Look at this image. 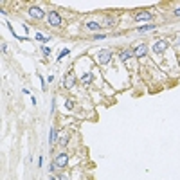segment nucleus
Masks as SVG:
<instances>
[{"label": "nucleus", "instance_id": "15", "mask_svg": "<svg viewBox=\"0 0 180 180\" xmlns=\"http://www.w3.org/2000/svg\"><path fill=\"white\" fill-rule=\"evenodd\" d=\"M86 27L92 29V31H95V29H99V24H97V22H86Z\"/></svg>", "mask_w": 180, "mask_h": 180}, {"label": "nucleus", "instance_id": "4", "mask_svg": "<svg viewBox=\"0 0 180 180\" xmlns=\"http://www.w3.org/2000/svg\"><path fill=\"white\" fill-rule=\"evenodd\" d=\"M67 162H69V157H67V153L63 151V153H60L58 157H56V162H54V166H56V168H65V166H67Z\"/></svg>", "mask_w": 180, "mask_h": 180}, {"label": "nucleus", "instance_id": "21", "mask_svg": "<svg viewBox=\"0 0 180 180\" xmlns=\"http://www.w3.org/2000/svg\"><path fill=\"white\" fill-rule=\"evenodd\" d=\"M175 15H177V16H180V7H178V9H175Z\"/></svg>", "mask_w": 180, "mask_h": 180}, {"label": "nucleus", "instance_id": "3", "mask_svg": "<svg viewBox=\"0 0 180 180\" xmlns=\"http://www.w3.org/2000/svg\"><path fill=\"white\" fill-rule=\"evenodd\" d=\"M166 49H168V42H166V40H159V42H157L153 47H151V51L157 52V54H162Z\"/></svg>", "mask_w": 180, "mask_h": 180}, {"label": "nucleus", "instance_id": "18", "mask_svg": "<svg viewBox=\"0 0 180 180\" xmlns=\"http://www.w3.org/2000/svg\"><path fill=\"white\" fill-rule=\"evenodd\" d=\"M42 51H43L45 56H49V54H51V49H49V47H42Z\"/></svg>", "mask_w": 180, "mask_h": 180}, {"label": "nucleus", "instance_id": "1", "mask_svg": "<svg viewBox=\"0 0 180 180\" xmlns=\"http://www.w3.org/2000/svg\"><path fill=\"white\" fill-rule=\"evenodd\" d=\"M110 60H112V51H108V49L99 51V63H101V65H108Z\"/></svg>", "mask_w": 180, "mask_h": 180}, {"label": "nucleus", "instance_id": "19", "mask_svg": "<svg viewBox=\"0 0 180 180\" xmlns=\"http://www.w3.org/2000/svg\"><path fill=\"white\" fill-rule=\"evenodd\" d=\"M94 38H95V40H104V38H106V35H95Z\"/></svg>", "mask_w": 180, "mask_h": 180}, {"label": "nucleus", "instance_id": "8", "mask_svg": "<svg viewBox=\"0 0 180 180\" xmlns=\"http://www.w3.org/2000/svg\"><path fill=\"white\" fill-rule=\"evenodd\" d=\"M63 85H65V88H72V86L76 85V77H74V74H72V72L67 76V79L63 81Z\"/></svg>", "mask_w": 180, "mask_h": 180}, {"label": "nucleus", "instance_id": "6", "mask_svg": "<svg viewBox=\"0 0 180 180\" xmlns=\"http://www.w3.org/2000/svg\"><path fill=\"white\" fill-rule=\"evenodd\" d=\"M135 22H151V13H148V11H141L137 16H135Z\"/></svg>", "mask_w": 180, "mask_h": 180}, {"label": "nucleus", "instance_id": "17", "mask_svg": "<svg viewBox=\"0 0 180 180\" xmlns=\"http://www.w3.org/2000/svg\"><path fill=\"white\" fill-rule=\"evenodd\" d=\"M65 108H67V110H72V108H74V101H72V99H67V101H65Z\"/></svg>", "mask_w": 180, "mask_h": 180}, {"label": "nucleus", "instance_id": "11", "mask_svg": "<svg viewBox=\"0 0 180 180\" xmlns=\"http://www.w3.org/2000/svg\"><path fill=\"white\" fill-rule=\"evenodd\" d=\"M155 29V24H148V25H141L137 29L139 33H148V31H153Z\"/></svg>", "mask_w": 180, "mask_h": 180}, {"label": "nucleus", "instance_id": "16", "mask_svg": "<svg viewBox=\"0 0 180 180\" xmlns=\"http://www.w3.org/2000/svg\"><path fill=\"white\" fill-rule=\"evenodd\" d=\"M69 54H70V51H69V49H63V51H61V54L58 56V61H60V60H63V58H65V56H69Z\"/></svg>", "mask_w": 180, "mask_h": 180}, {"label": "nucleus", "instance_id": "23", "mask_svg": "<svg viewBox=\"0 0 180 180\" xmlns=\"http://www.w3.org/2000/svg\"><path fill=\"white\" fill-rule=\"evenodd\" d=\"M177 43H178V45H180V38H177Z\"/></svg>", "mask_w": 180, "mask_h": 180}, {"label": "nucleus", "instance_id": "10", "mask_svg": "<svg viewBox=\"0 0 180 180\" xmlns=\"http://www.w3.org/2000/svg\"><path fill=\"white\" fill-rule=\"evenodd\" d=\"M56 139H58V132H56V128H51V132H49V144H54L56 142Z\"/></svg>", "mask_w": 180, "mask_h": 180}, {"label": "nucleus", "instance_id": "7", "mask_svg": "<svg viewBox=\"0 0 180 180\" xmlns=\"http://www.w3.org/2000/svg\"><path fill=\"white\" fill-rule=\"evenodd\" d=\"M133 54L137 56V58H144L146 54H148V45H144V43H141L137 49L133 51Z\"/></svg>", "mask_w": 180, "mask_h": 180}, {"label": "nucleus", "instance_id": "14", "mask_svg": "<svg viewBox=\"0 0 180 180\" xmlns=\"http://www.w3.org/2000/svg\"><path fill=\"white\" fill-rule=\"evenodd\" d=\"M58 142H60V146H67L69 144V137H67V135H60Z\"/></svg>", "mask_w": 180, "mask_h": 180}, {"label": "nucleus", "instance_id": "20", "mask_svg": "<svg viewBox=\"0 0 180 180\" xmlns=\"http://www.w3.org/2000/svg\"><path fill=\"white\" fill-rule=\"evenodd\" d=\"M2 52H4V54H7V45H6V43H2Z\"/></svg>", "mask_w": 180, "mask_h": 180}, {"label": "nucleus", "instance_id": "2", "mask_svg": "<svg viewBox=\"0 0 180 180\" xmlns=\"http://www.w3.org/2000/svg\"><path fill=\"white\" fill-rule=\"evenodd\" d=\"M47 20H49V25H54V27H58L61 24V16L56 11H51V13L47 15Z\"/></svg>", "mask_w": 180, "mask_h": 180}, {"label": "nucleus", "instance_id": "9", "mask_svg": "<svg viewBox=\"0 0 180 180\" xmlns=\"http://www.w3.org/2000/svg\"><path fill=\"white\" fill-rule=\"evenodd\" d=\"M132 56H135V54H133V51H130V49H126V51H121L119 52V58L122 61H128L130 58H132Z\"/></svg>", "mask_w": 180, "mask_h": 180}, {"label": "nucleus", "instance_id": "13", "mask_svg": "<svg viewBox=\"0 0 180 180\" xmlns=\"http://www.w3.org/2000/svg\"><path fill=\"white\" fill-rule=\"evenodd\" d=\"M36 40H40V42H43V43H47L51 38L49 36H45V35H42V33H36Z\"/></svg>", "mask_w": 180, "mask_h": 180}, {"label": "nucleus", "instance_id": "12", "mask_svg": "<svg viewBox=\"0 0 180 180\" xmlns=\"http://www.w3.org/2000/svg\"><path fill=\"white\" fill-rule=\"evenodd\" d=\"M90 81H92V74H90V72L81 77V83H83V85H90Z\"/></svg>", "mask_w": 180, "mask_h": 180}, {"label": "nucleus", "instance_id": "22", "mask_svg": "<svg viewBox=\"0 0 180 180\" xmlns=\"http://www.w3.org/2000/svg\"><path fill=\"white\" fill-rule=\"evenodd\" d=\"M49 180H58V178H54V177H52V175H51V178H49Z\"/></svg>", "mask_w": 180, "mask_h": 180}, {"label": "nucleus", "instance_id": "5", "mask_svg": "<svg viewBox=\"0 0 180 180\" xmlns=\"http://www.w3.org/2000/svg\"><path fill=\"white\" fill-rule=\"evenodd\" d=\"M29 15L33 18H36V20H40V18L45 16V13H43L42 7H36V6H33V7H29Z\"/></svg>", "mask_w": 180, "mask_h": 180}]
</instances>
